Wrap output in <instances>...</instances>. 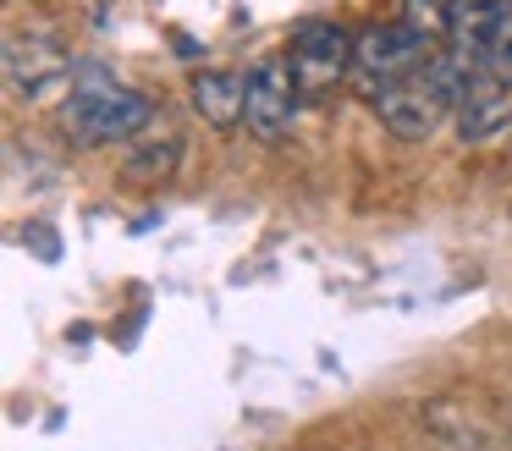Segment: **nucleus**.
<instances>
[{
  "mask_svg": "<svg viewBox=\"0 0 512 451\" xmlns=\"http://www.w3.org/2000/svg\"><path fill=\"white\" fill-rule=\"evenodd\" d=\"M149 121H155V105L138 88H127L122 77L100 72V66H83L72 77L67 132L78 143H89V149H100V143H133Z\"/></svg>",
  "mask_w": 512,
  "mask_h": 451,
  "instance_id": "f257e3e1",
  "label": "nucleus"
},
{
  "mask_svg": "<svg viewBox=\"0 0 512 451\" xmlns=\"http://www.w3.org/2000/svg\"><path fill=\"white\" fill-rule=\"evenodd\" d=\"M457 99H463V83H457L452 66L435 55L424 72L397 77V83L375 88V94H369V105H375L380 127L413 143V138H430L446 116H457Z\"/></svg>",
  "mask_w": 512,
  "mask_h": 451,
  "instance_id": "f03ea898",
  "label": "nucleus"
},
{
  "mask_svg": "<svg viewBox=\"0 0 512 451\" xmlns=\"http://www.w3.org/2000/svg\"><path fill=\"white\" fill-rule=\"evenodd\" d=\"M287 66H292V83H298V99L320 105L353 77V33L331 17L298 22L287 39Z\"/></svg>",
  "mask_w": 512,
  "mask_h": 451,
  "instance_id": "7ed1b4c3",
  "label": "nucleus"
},
{
  "mask_svg": "<svg viewBox=\"0 0 512 451\" xmlns=\"http://www.w3.org/2000/svg\"><path fill=\"white\" fill-rule=\"evenodd\" d=\"M435 55H441V50H435V44H424L408 22H397V17L375 22V28H364L353 39V83L364 88V99H369L375 88L397 83V77L424 72Z\"/></svg>",
  "mask_w": 512,
  "mask_h": 451,
  "instance_id": "20e7f679",
  "label": "nucleus"
},
{
  "mask_svg": "<svg viewBox=\"0 0 512 451\" xmlns=\"http://www.w3.org/2000/svg\"><path fill=\"white\" fill-rule=\"evenodd\" d=\"M243 83H248V105H243L248 138L265 143V149H276V143L292 132V116H298V105H303L287 55H259V61L243 72Z\"/></svg>",
  "mask_w": 512,
  "mask_h": 451,
  "instance_id": "39448f33",
  "label": "nucleus"
},
{
  "mask_svg": "<svg viewBox=\"0 0 512 451\" xmlns=\"http://www.w3.org/2000/svg\"><path fill=\"white\" fill-rule=\"evenodd\" d=\"M496 50V6L490 0H452V33L441 44V61L452 66V77L468 88V77L490 66Z\"/></svg>",
  "mask_w": 512,
  "mask_h": 451,
  "instance_id": "423d86ee",
  "label": "nucleus"
},
{
  "mask_svg": "<svg viewBox=\"0 0 512 451\" xmlns=\"http://www.w3.org/2000/svg\"><path fill=\"white\" fill-rule=\"evenodd\" d=\"M67 77H72V61L61 55L56 39H45V33H12V44H6V83H12L17 99H45Z\"/></svg>",
  "mask_w": 512,
  "mask_h": 451,
  "instance_id": "0eeeda50",
  "label": "nucleus"
},
{
  "mask_svg": "<svg viewBox=\"0 0 512 451\" xmlns=\"http://www.w3.org/2000/svg\"><path fill=\"white\" fill-rule=\"evenodd\" d=\"M507 121H512V77L496 72V66H485V72L468 77L463 99H457V138L485 143V138H496Z\"/></svg>",
  "mask_w": 512,
  "mask_h": 451,
  "instance_id": "6e6552de",
  "label": "nucleus"
},
{
  "mask_svg": "<svg viewBox=\"0 0 512 451\" xmlns=\"http://www.w3.org/2000/svg\"><path fill=\"white\" fill-rule=\"evenodd\" d=\"M243 105H248V83L226 66H210V72L193 77V110L210 121L215 132H232L243 127Z\"/></svg>",
  "mask_w": 512,
  "mask_h": 451,
  "instance_id": "1a4fd4ad",
  "label": "nucleus"
},
{
  "mask_svg": "<svg viewBox=\"0 0 512 451\" xmlns=\"http://www.w3.org/2000/svg\"><path fill=\"white\" fill-rule=\"evenodd\" d=\"M177 165H182V138H177V127H160V121H149V127L138 132L133 143H127V176L166 182V176H177Z\"/></svg>",
  "mask_w": 512,
  "mask_h": 451,
  "instance_id": "9d476101",
  "label": "nucleus"
},
{
  "mask_svg": "<svg viewBox=\"0 0 512 451\" xmlns=\"http://www.w3.org/2000/svg\"><path fill=\"white\" fill-rule=\"evenodd\" d=\"M397 22H408L424 44L441 50L446 33H452V0H397Z\"/></svg>",
  "mask_w": 512,
  "mask_h": 451,
  "instance_id": "9b49d317",
  "label": "nucleus"
},
{
  "mask_svg": "<svg viewBox=\"0 0 512 451\" xmlns=\"http://www.w3.org/2000/svg\"><path fill=\"white\" fill-rule=\"evenodd\" d=\"M496 6V50H490V66L512 77V0H490Z\"/></svg>",
  "mask_w": 512,
  "mask_h": 451,
  "instance_id": "f8f14e48",
  "label": "nucleus"
}]
</instances>
